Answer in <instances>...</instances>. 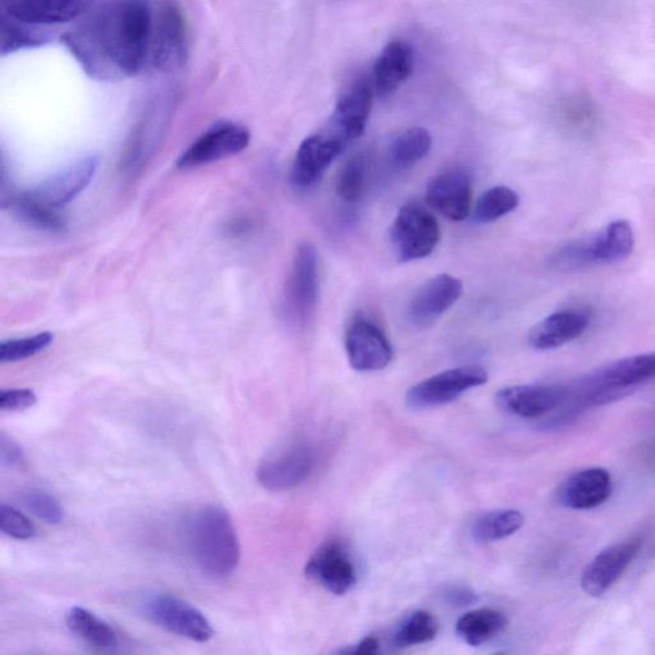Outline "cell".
<instances>
[{
  "label": "cell",
  "mask_w": 655,
  "mask_h": 655,
  "mask_svg": "<svg viewBox=\"0 0 655 655\" xmlns=\"http://www.w3.org/2000/svg\"><path fill=\"white\" fill-rule=\"evenodd\" d=\"M155 25L144 0H114L91 13L84 24L62 36V42L98 82L141 74L150 60Z\"/></svg>",
  "instance_id": "1"
},
{
  "label": "cell",
  "mask_w": 655,
  "mask_h": 655,
  "mask_svg": "<svg viewBox=\"0 0 655 655\" xmlns=\"http://www.w3.org/2000/svg\"><path fill=\"white\" fill-rule=\"evenodd\" d=\"M188 551L208 577L223 579L237 569L242 547L231 516L220 506L198 509L187 523Z\"/></svg>",
  "instance_id": "2"
},
{
  "label": "cell",
  "mask_w": 655,
  "mask_h": 655,
  "mask_svg": "<svg viewBox=\"0 0 655 655\" xmlns=\"http://www.w3.org/2000/svg\"><path fill=\"white\" fill-rule=\"evenodd\" d=\"M655 378V353L631 356L609 363L580 381L573 388L578 401L601 406L629 395L638 385Z\"/></svg>",
  "instance_id": "3"
},
{
  "label": "cell",
  "mask_w": 655,
  "mask_h": 655,
  "mask_svg": "<svg viewBox=\"0 0 655 655\" xmlns=\"http://www.w3.org/2000/svg\"><path fill=\"white\" fill-rule=\"evenodd\" d=\"M391 243L401 263L429 257L441 239V228L435 217L421 203H406L393 221Z\"/></svg>",
  "instance_id": "4"
},
{
  "label": "cell",
  "mask_w": 655,
  "mask_h": 655,
  "mask_svg": "<svg viewBox=\"0 0 655 655\" xmlns=\"http://www.w3.org/2000/svg\"><path fill=\"white\" fill-rule=\"evenodd\" d=\"M144 616L173 635L208 643L214 637L212 623L193 604L171 594L150 596L143 604Z\"/></svg>",
  "instance_id": "5"
},
{
  "label": "cell",
  "mask_w": 655,
  "mask_h": 655,
  "mask_svg": "<svg viewBox=\"0 0 655 655\" xmlns=\"http://www.w3.org/2000/svg\"><path fill=\"white\" fill-rule=\"evenodd\" d=\"M487 382L486 370L478 366H466L443 371L415 384L407 392L406 405L421 411L441 407L461 397L465 392Z\"/></svg>",
  "instance_id": "6"
},
{
  "label": "cell",
  "mask_w": 655,
  "mask_h": 655,
  "mask_svg": "<svg viewBox=\"0 0 655 655\" xmlns=\"http://www.w3.org/2000/svg\"><path fill=\"white\" fill-rule=\"evenodd\" d=\"M319 298V257L310 243L298 245L287 280L285 305L287 314L297 324L308 323Z\"/></svg>",
  "instance_id": "7"
},
{
  "label": "cell",
  "mask_w": 655,
  "mask_h": 655,
  "mask_svg": "<svg viewBox=\"0 0 655 655\" xmlns=\"http://www.w3.org/2000/svg\"><path fill=\"white\" fill-rule=\"evenodd\" d=\"M251 140L250 131L238 123L218 122L193 143L178 159L180 170L199 169L239 155Z\"/></svg>",
  "instance_id": "8"
},
{
  "label": "cell",
  "mask_w": 655,
  "mask_h": 655,
  "mask_svg": "<svg viewBox=\"0 0 655 655\" xmlns=\"http://www.w3.org/2000/svg\"><path fill=\"white\" fill-rule=\"evenodd\" d=\"M305 574L334 595L347 594L358 581L353 557L346 545L337 540L323 543L312 553Z\"/></svg>",
  "instance_id": "9"
},
{
  "label": "cell",
  "mask_w": 655,
  "mask_h": 655,
  "mask_svg": "<svg viewBox=\"0 0 655 655\" xmlns=\"http://www.w3.org/2000/svg\"><path fill=\"white\" fill-rule=\"evenodd\" d=\"M569 387L560 384L512 385L500 390L496 404L500 411L521 419H537L563 407Z\"/></svg>",
  "instance_id": "10"
},
{
  "label": "cell",
  "mask_w": 655,
  "mask_h": 655,
  "mask_svg": "<svg viewBox=\"0 0 655 655\" xmlns=\"http://www.w3.org/2000/svg\"><path fill=\"white\" fill-rule=\"evenodd\" d=\"M345 346L349 366L362 373L383 370L393 360V348L387 336L368 319H355L349 324Z\"/></svg>",
  "instance_id": "11"
},
{
  "label": "cell",
  "mask_w": 655,
  "mask_h": 655,
  "mask_svg": "<svg viewBox=\"0 0 655 655\" xmlns=\"http://www.w3.org/2000/svg\"><path fill=\"white\" fill-rule=\"evenodd\" d=\"M643 545L642 537H630L609 545L596 555L581 574V588L588 595L602 596L613 588Z\"/></svg>",
  "instance_id": "12"
},
{
  "label": "cell",
  "mask_w": 655,
  "mask_h": 655,
  "mask_svg": "<svg viewBox=\"0 0 655 655\" xmlns=\"http://www.w3.org/2000/svg\"><path fill=\"white\" fill-rule=\"evenodd\" d=\"M462 282L449 274L433 276L413 294L406 316L415 328L432 325L460 300Z\"/></svg>",
  "instance_id": "13"
},
{
  "label": "cell",
  "mask_w": 655,
  "mask_h": 655,
  "mask_svg": "<svg viewBox=\"0 0 655 655\" xmlns=\"http://www.w3.org/2000/svg\"><path fill=\"white\" fill-rule=\"evenodd\" d=\"M314 455L307 444L296 443L259 466L258 482L271 492H285L302 484L311 474Z\"/></svg>",
  "instance_id": "14"
},
{
  "label": "cell",
  "mask_w": 655,
  "mask_h": 655,
  "mask_svg": "<svg viewBox=\"0 0 655 655\" xmlns=\"http://www.w3.org/2000/svg\"><path fill=\"white\" fill-rule=\"evenodd\" d=\"M339 137L332 135H312L301 143L296 152L289 181L297 190L314 187L333 160L345 147Z\"/></svg>",
  "instance_id": "15"
},
{
  "label": "cell",
  "mask_w": 655,
  "mask_h": 655,
  "mask_svg": "<svg viewBox=\"0 0 655 655\" xmlns=\"http://www.w3.org/2000/svg\"><path fill=\"white\" fill-rule=\"evenodd\" d=\"M429 208L449 221L461 222L471 213L472 178L465 170L442 172L429 182L425 193Z\"/></svg>",
  "instance_id": "16"
},
{
  "label": "cell",
  "mask_w": 655,
  "mask_h": 655,
  "mask_svg": "<svg viewBox=\"0 0 655 655\" xmlns=\"http://www.w3.org/2000/svg\"><path fill=\"white\" fill-rule=\"evenodd\" d=\"M3 13L34 26L69 24L90 13L94 0H0Z\"/></svg>",
  "instance_id": "17"
},
{
  "label": "cell",
  "mask_w": 655,
  "mask_h": 655,
  "mask_svg": "<svg viewBox=\"0 0 655 655\" xmlns=\"http://www.w3.org/2000/svg\"><path fill=\"white\" fill-rule=\"evenodd\" d=\"M186 58L187 34L184 17L176 7H165L152 32L151 63L160 71L173 72L186 63Z\"/></svg>",
  "instance_id": "18"
},
{
  "label": "cell",
  "mask_w": 655,
  "mask_h": 655,
  "mask_svg": "<svg viewBox=\"0 0 655 655\" xmlns=\"http://www.w3.org/2000/svg\"><path fill=\"white\" fill-rule=\"evenodd\" d=\"M98 166V157H85L71 164L69 169L41 182L33 191L26 194L35 201L58 210L67 206L89 186L91 180L96 176Z\"/></svg>",
  "instance_id": "19"
},
{
  "label": "cell",
  "mask_w": 655,
  "mask_h": 655,
  "mask_svg": "<svg viewBox=\"0 0 655 655\" xmlns=\"http://www.w3.org/2000/svg\"><path fill=\"white\" fill-rule=\"evenodd\" d=\"M374 86L371 79H358L348 86L337 100L332 125L333 135L347 143L360 137L366 131L373 108Z\"/></svg>",
  "instance_id": "20"
},
{
  "label": "cell",
  "mask_w": 655,
  "mask_h": 655,
  "mask_svg": "<svg viewBox=\"0 0 655 655\" xmlns=\"http://www.w3.org/2000/svg\"><path fill=\"white\" fill-rule=\"evenodd\" d=\"M614 482L603 468H589L567 478L557 491L560 506L570 509H592L604 504L613 494Z\"/></svg>",
  "instance_id": "21"
},
{
  "label": "cell",
  "mask_w": 655,
  "mask_h": 655,
  "mask_svg": "<svg viewBox=\"0 0 655 655\" xmlns=\"http://www.w3.org/2000/svg\"><path fill=\"white\" fill-rule=\"evenodd\" d=\"M591 324V314L581 309L555 312L529 333V344L537 351H549L582 336Z\"/></svg>",
  "instance_id": "22"
},
{
  "label": "cell",
  "mask_w": 655,
  "mask_h": 655,
  "mask_svg": "<svg viewBox=\"0 0 655 655\" xmlns=\"http://www.w3.org/2000/svg\"><path fill=\"white\" fill-rule=\"evenodd\" d=\"M413 64V50L409 44L391 41L376 58L373 67L371 83L378 96L385 97L396 91L411 76Z\"/></svg>",
  "instance_id": "23"
},
{
  "label": "cell",
  "mask_w": 655,
  "mask_h": 655,
  "mask_svg": "<svg viewBox=\"0 0 655 655\" xmlns=\"http://www.w3.org/2000/svg\"><path fill=\"white\" fill-rule=\"evenodd\" d=\"M586 243L593 264L617 263L628 259L634 250V231L628 221L618 220Z\"/></svg>",
  "instance_id": "24"
},
{
  "label": "cell",
  "mask_w": 655,
  "mask_h": 655,
  "mask_svg": "<svg viewBox=\"0 0 655 655\" xmlns=\"http://www.w3.org/2000/svg\"><path fill=\"white\" fill-rule=\"evenodd\" d=\"M507 617L499 610L480 608L458 618L456 634L466 644L480 646L490 643L507 628Z\"/></svg>",
  "instance_id": "25"
},
{
  "label": "cell",
  "mask_w": 655,
  "mask_h": 655,
  "mask_svg": "<svg viewBox=\"0 0 655 655\" xmlns=\"http://www.w3.org/2000/svg\"><path fill=\"white\" fill-rule=\"evenodd\" d=\"M69 629L99 651H113L120 644L119 635L111 625L82 607L71 608L65 616Z\"/></svg>",
  "instance_id": "26"
},
{
  "label": "cell",
  "mask_w": 655,
  "mask_h": 655,
  "mask_svg": "<svg viewBox=\"0 0 655 655\" xmlns=\"http://www.w3.org/2000/svg\"><path fill=\"white\" fill-rule=\"evenodd\" d=\"M523 526V516L518 509H497L480 516L472 523V541L478 544L494 543L511 536Z\"/></svg>",
  "instance_id": "27"
},
{
  "label": "cell",
  "mask_w": 655,
  "mask_h": 655,
  "mask_svg": "<svg viewBox=\"0 0 655 655\" xmlns=\"http://www.w3.org/2000/svg\"><path fill=\"white\" fill-rule=\"evenodd\" d=\"M432 145L433 138L425 128L407 129L391 144V164L397 170L411 169L429 155Z\"/></svg>",
  "instance_id": "28"
},
{
  "label": "cell",
  "mask_w": 655,
  "mask_h": 655,
  "mask_svg": "<svg viewBox=\"0 0 655 655\" xmlns=\"http://www.w3.org/2000/svg\"><path fill=\"white\" fill-rule=\"evenodd\" d=\"M25 22L14 20L3 13L2 38H0V52L9 55L20 50L34 49L46 46L52 38L38 28Z\"/></svg>",
  "instance_id": "29"
},
{
  "label": "cell",
  "mask_w": 655,
  "mask_h": 655,
  "mask_svg": "<svg viewBox=\"0 0 655 655\" xmlns=\"http://www.w3.org/2000/svg\"><path fill=\"white\" fill-rule=\"evenodd\" d=\"M438 622L427 610H415L406 616L393 632L392 644L399 650L432 642L438 634Z\"/></svg>",
  "instance_id": "30"
},
{
  "label": "cell",
  "mask_w": 655,
  "mask_h": 655,
  "mask_svg": "<svg viewBox=\"0 0 655 655\" xmlns=\"http://www.w3.org/2000/svg\"><path fill=\"white\" fill-rule=\"evenodd\" d=\"M519 203V195L512 188L494 186L480 196L472 212L478 223H491L512 213Z\"/></svg>",
  "instance_id": "31"
},
{
  "label": "cell",
  "mask_w": 655,
  "mask_h": 655,
  "mask_svg": "<svg viewBox=\"0 0 655 655\" xmlns=\"http://www.w3.org/2000/svg\"><path fill=\"white\" fill-rule=\"evenodd\" d=\"M10 206L16 210L21 220L34 225L36 228L49 232H62L65 230V222L57 213V209L35 201L27 194L21 195L17 199H12Z\"/></svg>",
  "instance_id": "32"
},
{
  "label": "cell",
  "mask_w": 655,
  "mask_h": 655,
  "mask_svg": "<svg viewBox=\"0 0 655 655\" xmlns=\"http://www.w3.org/2000/svg\"><path fill=\"white\" fill-rule=\"evenodd\" d=\"M368 176L367 158L362 155L349 158L338 174L337 194L347 202H358L366 191Z\"/></svg>",
  "instance_id": "33"
},
{
  "label": "cell",
  "mask_w": 655,
  "mask_h": 655,
  "mask_svg": "<svg viewBox=\"0 0 655 655\" xmlns=\"http://www.w3.org/2000/svg\"><path fill=\"white\" fill-rule=\"evenodd\" d=\"M53 333L42 332L33 337L4 341L0 344V362H18L33 358L53 344Z\"/></svg>",
  "instance_id": "34"
},
{
  "label": "cell",
  "mask_w": 655,
  "mask_h": 655,
  "mask_svg": "<svg viewBox=\"0 0 655 655\" xmlns=\"http://www.w3.org/2000/svg\"><path fill=\"white\" fill-rule=\"evenodd\" d=\"M22 502H24L28 511H32L36 518H39L47 523L57 526V523L63 521V508L58 504V500L52 494H49L46 491L32 487V490L22 494Z\"/></svg>",
  "instance_id": "35"
},
{
  "label": "cell",
  "mask_w": 655,
  "mask_h": 655,
  "mask_svg": "<svg viewBox=\"0 0 655 655\" xmlns=\"http://www.w3.org/2000/svg\"><path fill=\"white\" fill-rule=\"evenodd\" d=\"M0 530L17 541L33 540L36 535V528L30 519L18 509L5 504L0 505Z\"/></svg>",
  "instance_id": "36"
},
{
  "label": "cell",
  "mask_w": 655,
  "mask_h": 655,
  "mask_svg": "<svg viewBox=\"0 0 655 655\" xmlns=\"http://www.w3.org/2000/svg\"><path fill=\"white\" fill-rule=\"evenodd\" d=\"M38 403L35 392L27 388L3 390L0 392V409L16 412L30 409Z\"/></svg>",
  "instance_id": "37"
},
{
  "label": "cell",
  "mask_w": 655,
  "mask_h": 655,
  "mask_svg": "<svg viewBox=\"0 0 655 655\" xmlns=\"http://www.w3.org/2000/svg\"><path fill=\"white\" fill-rule=\"evenodd\" d=\"M0 461L3 466H10V468L20 466L25 461L24 449L5 433L0 435Z\"/></svg>",
  "instance_id": "38"
},
{
  "label": "cell",
  "mask_w": 655,
  "mask_h": 655,
  "mask_svg": "<svg viewBox=\"0 0 655 655\" xmlns=\"http://www.w3.org/2000/svg\"><path fill=\"white\" fill-rule=\"evenodd\" d=\"M444 600L454 607H468L478 601V595L470 588L450 586L444 592Z\"/></svg>",
  "instance_id": "39"
},
{
  "label": "cell",
  "mask_w": 655,
  "mask_h": 655,
  "mask_svg": "<svg viewBox=\"0 0 655 655\" xmlns=\"http://www.w3.org/2000/svg\"><path fill=\"white\" fill-rule=\"evenodd\" d=\"M378 650H380V640H378L375 637H368L361 640V642L355 646V650L353 647V650L348 651V653L370 655L375 654Z\"/></svg>",
  "instance_id": "40"
}]
</instances>
